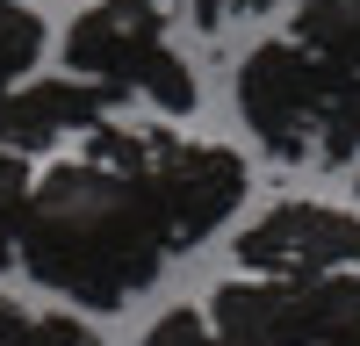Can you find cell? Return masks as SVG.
I'll list each match as a JSON object with an SVG mask.
<instances>
[{
  "label": "cell",
  "mask_w": 360,
  "mask_h": 346,
  "mask_svg": "<svg viewBox=\"0 0 360 346\" xmlns=\"http://www.w3.org/2000/svg\"><path fill=\"white\" fill-rule=\"evenodd\" d=\"M166 260L173 252H166L144 173L58 159L29 188L15 267L37 288H51V296H72L79 310H123L137 288L159 281Z\"/></svg>",
  "instance_id": "6da1fadb"
},
{
  "label": "cell",
  "mask_w": 360,
  "mask_h": 346,
  "mask_svg": "<svg viewBox=\"0 0 360 346\" xmlns=\"http://www.w3.org/2000/svg\"><path fill=\"white\" fill-rule=\"evenodd\" d=\"M65 72L115 94L123 101H152L159 115H195L202 86L188 72V58L173 51L166 37V8L159 0H94V8H79L72 29H65Z\"/></svg>",
  "instance_id": "7a4b0ae2"
},
{
  "label": "cell",
  "mask_w": 360,
  "mask_h": 346,
  "mask_svg": "<svg viewBox=\"0 0 360 346\" xmlns=\"http://www.w3.org/2000/svg\"><path fill=\"white\" fill-rule=\"evenodd\" d=\"M144 188H152L166 252H195L209 231L231 224V210L252 188V173H245V159H238L231 144L180 137L173 123H152L144 130Z\"/></svg>",
  "instance_id": "3957f363"
},
{
  "label": "cell",
  "mask_w": 360,
  "mask_h": 346,
  "mask_svg": "<svg viewBox=\"0 0 360 346\" xmlns=\"http://www.w3.org/2000/svg\"><path fill=\"white\" fill-rule=\"evenodd\" d=\"M332 79H339V65L310 58L295 37H266L238 58L231 94L266 159H281V166L317 159V123H324V101H332Z\"/></svg>",
  "instance_id": "277c9868"
},
{
  "label": "cell",
  "mask_w": 360,
  "mask_h": 346,
  "mask_svg": "<svg viewBox=\"0 0 360 346\" xmlns=\"http://www.w3.org/2000/svg\"><path fill=\"white\" fill-rule=\"evenodd\" d=\"M238 267L245 274H274V281H310V274H339L360 267V217L332 210V202H274L238 231Z\"/></svg>",
  "instance_id": "5b68a950"
},
{
  "label": "cell",
  "mask_w": 360,
  "mask_h": 346,
  "mask_svg": "<svg viewBox=\"0 0 360 346\" xmlns=\"http://www.w3.org/2000/svg\"><path fill=\"white\" fill-rule=\"evenodd\" d=\"M108 115H115V94H101V86H86L72 72L65 79H22L0 94V152H15V159L58 152L65 137H86Z\"/></svg>",
  "instance_id": "8992f818"
},
{
  "label": "cell",
  "mask_w": 360,
  "mask_h": 346,
  "mask_svg": "<svg viewBox=\"0 0 360 346\" xmlns=\"http://www.w3.org/2000/svg\"><path fill=\"white\" fill-rule=\"evenodd\" d=\"M209 346H317L303 288L274 274H238L209 288Z\"/></svg>",
  "instance_id": "52a82bcc"
},
{
  "label": "cell",
  "mask_w": 360,
  "mask_h": 346,
  "mask_svg": "<svg viewBox=\"0 0 360 346\" xmlns=\"http://www.w3.org/2000/svg\"><path fill=\"white\" fill-rule=\"evenodd\" d=\"M295 44L339 72H360V0H295Z\"/></svg>",
  "instance_id": "ba28073f"
},
{
  "label": "cell",
  "mask_w": 360,
  "mask_h": 346,
  "mask_svg": "<svg viewBox=\"0 0 360 346\" xmlns=\"http://www.w3.org/2000/svg\"><path fill=\"white\" fill-rule=\"evenodd\" d=\"M44 15L29 0H0V94L22 79H37V58H44Z\"/></svg>",
  "instance_id": "9c48e42d"
},
{
  "label": "cell",
  "mask_w": 360,
  "mask_h": 346,
  "mask_svg": "<svg viewBox=\"0 0 360 346\" xmlns=\"http://www.w3.org/2000/svg\"><path fill=\"white\" fill-rule=\"evenodd\" d=\"M317 159L324 166H353L360 159V72L332 79V101H324V123H317Z\"/></svg>",
  "instance_id": "30bf717a"
},
{
  "label": "cell",
  "mask_w": 360,
  "mask_h": 346,
  "mask_svg": "<svg viewBox=\"0 0 360 346\" xmlns=\"http://www.w3.org/2000/svg\"><path fill=\"white\" fill-rule=\"evenodd\" d=\"M303 288V310H310V332H339L360 317V267H339V274H310V281H295Z\"/></svg>",
  "instance_id": "8fae6325"
},
{
  "label": "cell",
  "mask_w": 360,
  "mask_h": 346,
  "mask_svg": "<svg viewBox=\"0 0 360 346\" xmlns=\"http://www.w3.org/2000/svg\"><path fill=\"white\" fill-rule=\"evenodd\" d=\"M29 188H37L29 159L0 152V274H8V267H15V252H22V210H29Z\"/></svg>",
  "instance_id": "7c38bea8"
},
{
  "label": "cell",
  "mask_w": 360,
  "mask_h": 346,
  "mask_svg": "<svg viewBox=\"0 0 360 346\" xmlns=\"http://www.w3.org/2000/svg\"><path fill=\"white\" fill-rule=\"evenodd\" d=\"M144 346H209V317L188 310V303H173L152 317V332H144Z\"/></svg>",
  "instance_id": "4fadbf2b"
},
{
  "label": "cell",
  "mask_w": 360,
  "mask_h": 346,
  "mask_svg": "<svg viewBox=\"0 0 360 346\" xmlns=\"http://www.w3.org/2000/svg\"><path fill=\"white\" fill-rule=\"evenodd\" d=\"M37 346H101V339H94V325H86V317H72V310H44V317H37Z\"/></svg>",
  "instance_id": "5bb4252c"
},
{
  "label": "cell",
  "mask_w": 360,
  "mask_h": 346,
  "mask_svg": "<svg viewBox=\"0 0 360 346\" xmlns=\"http://www.w3.org/2000/svg\"><path fill=\"white\" fill-rule=\"evenodd\" d=\"M0 346H37V310H22L15 296H0Z\"/></svg>",
  "instance_id": "9a60e30c"
},
{
  "label": "cell",
  "mask_w": 360,
  "mask_h": 346,
  "mask_svg": "<svg viewBox=\"0 0 360 346\" xmlns=\"http://www.w3.org/2000/svg\"><path fill=\"white\" fill-rule=\"evenodd\" d=\"M188 8H195V29H209V37H217V29H224V15L238 8V0H188Z\"/></svg>",
  "instance_id": "2e32d148"
},
{
  "label": "cell",
  "mask_w": 360,
  "mask_h": 346,
  "mask_svg": "<svg viewBox=\"0 0 360 346\" xmlns=\"http://www.w3.org/2000/svg\"><path fill=\"white\" fill-rule=\"evenodd\" d=\"M317 346H360V317H353V325H339V332H324Z\"/></svg>",
  "instance_id": "e0dca14e"
},
{
  "label": "cell",
  "mask_w": 360,
  "mask_h": 346,
  "mask_svg": "<svg viewBox=\"0 0 360 346\" xmlns=\"http://www.w3.org/2000/svg\"><path fill=\"white\" fill-rule=\"evenodd\" d=\"M259 8H274V0H238V15H259Z\"/></svg>",
  "instance_id": "ac0fdd59"
}]
</instances>
